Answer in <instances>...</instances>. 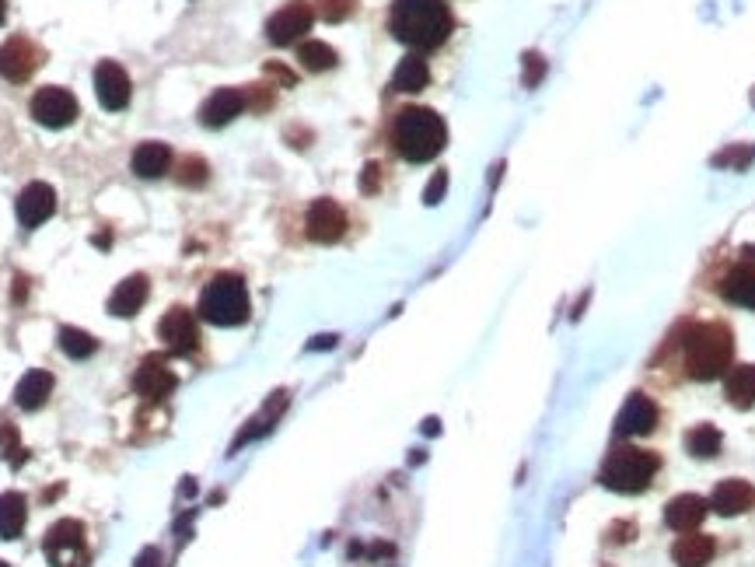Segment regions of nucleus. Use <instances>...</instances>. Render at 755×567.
I'll list each match as a JSON object with an SVG mask.
<instances>
[{"mask_svg":"<svg viewBox=\"0 0 755 567\" xmlns=\"http://www.w3.org/2000/svg\"><path fill=\"white\" fill-rule=\"evenodd\" d=\"M451 25L444 0H392L389 32L413 50H438L451 35Z\"/></svg>","mask_w":755,"mask_h":567,"instance_id":"1","label":"nucleus"},{"mask_svg":"<svg viewBox=\"0 0 755 567\" xmlns=\"http://www.w3.org/2000/svg\"><path fill=\"white\" fill-rule=\"evenodd\" d=\"M392 144L395 151L406 158V162H430L438 158L448 144V127L434 109L410 106L395 116V127H392Z\"/></svg>","mask_w":755,"mask_h":567,"instance_id":"2","label":"nucleus"},{"mask_svg":"<svg viewBox=\"0 0 755 567\" xmlns=\"http://www.w3.org/2000/svg\"><path fill=\"white\" fill-rule=\"evenodd\" d=\"M734 357V336L724 323L689 326L685 333V368L696 382L721 378L731 368Z\"/></svg>","mask_w":755,"mask_h":567,"instance_id":"3","label":"nucleus"},{"mask_svg":"<svg viewBox=\"0 0 755 567\" xmlns=\"http://www.w3.org/2000/svg\"><path fill=\"white\" fill-rule=\"evenodd\" d=\"M661 469V459L657 452H647V449H637V445H619L605 466H601L599 480L609 490H619V494H640L654 484Z\"/></svg>","mask_w":755,"mask_h":567,"instance_id":"4","label":"nucleus"},{"mask_svg":"<svg viewBox=\"0 0 755 567\" xmlns=\"http://www.w3.org/2000/svg\"><path fill=\"white\" fill-rule=\"evenodd\" d=\"M200 316L213 326H241L249 319V291L238 273H217L200 295Z\"/></svg>","mask_w":755,"mask_h":567,"instance_id":"5","label":"nucleus"},{"mask_svg":"<svg viewBox=\"0 0 755 567\" xmlns=\"http://www.w3.org/2000/svg\"><path fill=\"white\" fill-rule=\"evenodd\" d=\"M46 561L52 567H88V543H84V525L74 518H60L42 540Z\"/></svg>","mask_w":755,"mask_h":567,"instance_id":"6","label":"nucleus"},{"mask_svg":"<svg viewBox=\"0 0 755 567\" xmlns=\"http://www.w3.org/2000/svg\"><path fill=\"white\" fill-rule=\"evenodd\" d=\"M78 112H80L78 99L67 88H56V84L35 91V99H32V119L42 123V127H50V130L71 127L78 119Z\"/></svg>","mask_w":755,"mask_h":567,"instance_id":"7","label":"nucleus"},{"mask_svg":"<svg viewBox=\"0 0 755 567\" xmlns=\"http://www.w3.org/2000/svg\"><path fill=\"white\" fill-rule=\"evenodd\" d=\"M312 22H315L312 4L290 0V4H284V7L266 22V39H269L273 46H290V43H297L305 32H312Z\"/></svg>","mask_w":755,"mask_h":567,"instance_id":"8","label":"nucleus"},{"mask_svg":"<svg viewBox=\"0 0 755 567\" xmlns=\"http://www.w3.org/2000/svg\"><path fill=\"white\" fill-rule=\"evenodd\" d=\"M157 336L165 340V347L172 354H193L200 347V326H196V316H193L189 308H183V305L168 308V312L161 316V323H157Z\"/></svg>","mask_w":755,"mask_h":567,"instance_id":"9","label":"nucleus"},{"mask_svg":"<svg viewBox=\"0 0 755 567\" xmlns=\"http://www.w3.org/2000/svg\"><path fill=\"white\" fill-rule=\"evenodd\" d=\"M305 232L318 245L339 242L346 235V214H343V207H339L336 200H326V196L315 200L312 207H308V217H305Z\"/></svg>","mask_w":755,"mask_h":567,"instance_id":"10","label":"nucleus"},{"mask_svg":"<svg viewBox=\"0 0 755 567\" xmlns=\"http://www.w3.org/2000/svg\"><path fill=\"white\" fill-rule=\"evenodd\" d=\"M42 63V53H39V46L35 43H28V39H22V35H14V39H7L4 46H0V78L4 81H28L32 74H35V67Z\"/></svg>","mask_w":755,"mask_h":567,"instance_id":"11","label":"nucleus"},{"mask_svg":"<svg viewBox=\"0 0 755 567\" xmlns=\"http://www.w3.org/2000/svg\"><path fill=\"white\" fill-rule=\"evenodd\" d=\"M130 78H127V71L116 60H102L95 67V95H99L102 109H109V112L127 109L130 106Z\"/></svg>","mask_w":755,"mask_h":567,"instance_id":"12","label":"nucleus"},{"mask_svg":"<svg viewBox=\"0 0 755 567\" xmlns=\"http://www.w3.org/2000/svg\"><path fill=\"white\" fill-rule=\"evenodd\" d=\"M133 385H137V392H140V396H147V400H165V396H172V392H175L179 378H175V372L168 368V361H165V357L151 354V357H144V364L137 368Z\"/></svg>","mask_w":755,"mask_h":567,"instance_id":"13","label":"nucleus"},{"mask_svg":"<svg viewBox=\"0 0 755 567\" xmlns=\"http://www.w3.org/2000/svg\"><path fill=\"white\" fill-rule=\"evenodd\" d=\"M657 403H654L651 396H644V392H633L629 400H626V406L619 410V417H616V431L626 434V438H637V434H651L654 428H657Z\"/></svg>","mask_w":755,"mask_h":567,"instance_id":"14","label":"nucleus"},{"mask_svg":"<svg viewBox=\"0 0 755 567\" xmlns=\"http://www.w3.org/2000/svg\"><path fill=\"white\" fill-rule=\"evenodd\" d=\"M14 211H18L22 228H39V224H42L46 217H52V211H56V193H52V186H46V183H28V186L18 193Z\"/></svg>","mask_w":755,"mask_h":567,"instance_id":"15","label":"nucleus"},{"mask_svg":"<svg viewBox=\"0 0 755 567\" xmlns=\"http://www.w3.org/2000/svg\"><path fill=\"white\" fill-rule=\"evenodd\" d=\"M710 508H713L717 515H724V518L752 512L755 508V487L749 484V480H724V484L713 487V494H710Z\"/></svg>","mask_w":755,"mask_h":567,"instance_id":"16","label":"nucleus"},{"mask_svg":"<svg viewBox=\"0 0 755 567\" xmlns=\"http://www.w3.org/2000/svg\"><path fill=\"white\" fill-rule=\"evenodd\" d=\"M241 109H245V91H238V88H217L207 102H203V109H200V123L210 127V130L228 127L235 116H241Z\"/></svg>","mask_w":755,"mask_h":567,"instance_id":"17","label":"nucleus"},{"mask_svg":"<svg viewBox=\"0 0 755 567\" xmlns=\"http://www.w3.org/2000/svg\"><path fill=\"white\" fill-rule=\"evenodd\" d=\"M710 512V501H703L700 494H678L665 505V522L675 533H693Z\"/></svg>","mask_w":755,"mask_h":567,"instance_id":"18","label":"nucleus"},{"mask_svg":"<svg viewBox=\"0 0 755 567\" xmlns=\"http://www.w3.org/2000/svg\"><path fill=\"white\" fill-rule=\"evenodd\" d=\"M147 277L144 273H133V277H127L116 291H112V298H109V312L112 316H119V319H130V316H137L140 308H144V301H147Z\"/></svg>","mask_w":755,"mask_h":567,"instance_id":"19","label":"nucleus"},{"mask_svg":"<svg viewBox=\"0 0 755 567\" xmlns=\"http://www.w3.org/2000/svg\"><path fill=\"white\" fill-rule=\"evenodd\" d=\"M713 553H717V543H713V536H703V533H685V536H678L675 546H672V561H675L678 567H706L710 561H713Z\"/></svg>","mask_w":755,"mask_h":567,"instance_id":"20","label":"nucleus"},{"mask_svg":"<svg viewBox=\"0 0 755 567\" xmlns=\"http://www.w3.org/2000/svg\"><path fill=\"white\" fill-rule=\"evenodd\" d=\"M168 165H172V147L161 144V140H147V144H140V147L133 151V172H137L140 179H157V175H165Z\"/></svg>","mask_w":755,"mask_h":567,"instance_id":"21","label":"nucleus"},{"mask_svg":"<svg viewBox=\"0 0 755 567\" xmlns=\"http://www.w3.org/2000/svg\"><path fill=\"white\" fill-rule=\"evenodd\" d=\"M721 295L728 298L731 305H741V308H755V263H741L724 277L721 284Z\"/></svg>","mask_w":755,"mask_h":567,"instance_id":"22","label":"nucleus"},{"mask_svg":"<svg viewBox=\"0 0 755 567\" xmlns=\"http://www.w3.org/2000/svg\"><path fill=\"white\" fill-rule=\"evenodd\" d=\"M28 522V501L18 490L0 494V540H18Z\"/></svg>","mask_w":755,"mask_h":567,"instance_id":"23","label":"nucleus"},{"mask_svg":"<svg viewBox=\"0 0 755 567\" xmlns=\"http://www.w3.org/2000/svg\"><path fill=\"white\" fill-rule=\"evenodd\" d=\"M724 396L731 406L749 410L755 406V364H734L724 378Z\"/></svg>","mask_w":755,"mask_h":567,"instance_id":"24","label":"nucleus"},{"mask_svg":"<svg viewBox=\"0 0 755 567\" xmlns=\"http://www.w3.org/2000/svg\"><path fill=\"white\" fill-rule=\"evenodd\" d=\"M50 392H52V375L35 368V372L22 375L18 389H14V403L22 406V410H39V406H46Z\"/></svg>","mask_w":755,"mask_h":567,"instance_id":"25","label":"nucleus"},{"mask_svg":"<svg viewBox=\"0 0 755 567\" xmlns=\"http://www.w3.org/2000/svg\"><path fill=\"white\" fill-rule=\"evenodd\" d=\"M427 81H430V67H427V60L417 53L399 60V67H395V74H392V88H395V91H410V95H413V91H423Z\"/></svg>","mask_w":755,"mask_h":567,"instance_id":"26","label":"nucleus"},{"mask_svg":"<svg viewBox=\"0 0 755 567\" xmlns=\"http://www.w3.org/2000/svg\"><path fill=\"white\" fill-rule=\"evenodd\" d=\"M721 445H724V438H721V431L713 424H696L693 431L685 434V452L696 456V459H713L721 452Z\"/></svg>","mask_w":755,"mask_h":567,"instance_id":"27","label":"nucleus"},{"mask_svg":"<svg viewBox=\"0 0 755 567\" xmlns=\"http://www.w3.org/2000/svg\"><path fill=\"white\" fill-rule=\"evenodd\" d=\"M297 60H301V67L305 71H312V74H322V71H333L336 67V50L329 46V43H318V39H312V43H301V50H297Z\"/></svg>","mask_w":755,"mask_h":567,"instance_id":"28","label":"nucleus"},{"mask_svg":"<svg viewBox=\"0 0 755 567\" xmlns=\"http://www.w3.org/2000/svg\"><path fill=\"white\" fill-rule=\"evenodd\" d=\"M60 351L67 354V357H74V361H84V357H91V354L99 351V340L91 333L78 329V326H63L60 329Z\"/></svg>","mask_w":755,"mask_h":567,"instance_id":"29","label":"nucleus"},{"mask_svg":"<svg viewBox=\"0 0 755 567\" xmlns=\"http://www.w3.org/2000/svg\"><path fill=\"white\" fill-rule=\"evenodd\" d=\"M280 410H287V392H277L269 403H266V410H262L260 417L252 421V428H245V431L238 434V441H235V449L238 445H245V441H252V438H260V434H266L269 428H273V421L280 417Z\"/></svg>","mask_w":755,"mask_h":567,"instance_id":"30","label":"nucleus"},{"mask_svg":"<svg viewBox=\"0 0 755 567\" xmlns=\"http://www.w3.org/2000/svg\"><path fill=\"white\" fill-rule=\"evenodd\" d=\"M755 162V144H731L721 155H713L717 168H731V172H745Z\"/></svg>","mask_w":755,"mask_h":567,"instance_id":"31","label":"nucleus"},{"mask_svg":"<svg viewBox=\"0 0 755 567\" xmlns=\"http://www.w3.org/2000/svg\"><path fill=\"white\" fill-rule=\"evenodd\" d=\"M207 179H210V165L203 162L200 155H189V158L179 165V183H183V186L200 189V186H207Z\"/></svg>","mask_w":755,"mask_h":567,"instance_id":"32","label":"nucleus"},{"mask_svg":"<svg viewBox=\"0 0 755 567\" xmlns=\"http://www.w3.org/2000/svg\"><path fill=\"white\" fill-rule=\"evenodd\" d=\"M318 4V14L326 18V22H346L354 11H357V0H315Z\"/></svg>","mask_w":755,"mask_h":567,"instance_id":"33","label":"nucleus"},{"mask_svg":"<svg viewBox=\"0 0 755 567\" xmlns=\"http://www.w3.org/2000/svg\"><path fill=\"white\" fill-rule=\"evenodd\" d=\"M273 88L269 84H252L249 91H245V109H256V112H266V109L273 106Z\"/></svg>","mask_w":755,"mask_h":567,"instance_id":"34","label":"nucleus"},{"mask_svg":"<svg viewBox=\"0 0 755 567\" xmlns=\"http://www.w3.org/2000/svg\"><path fill=\"white\" fill-rule=\"evenodd\" d=\"M543 74H546V63H543V56H539V53L524 56V88H535V84L543 81Z\"/></svg>","mask_w":755,"mask_h":567,"instance_id":"35","label":"nucleus"},{"mask_svg":"<svg viewBox=\"0 0 755 567\" xmlns=\"http://www.w3.org/2000/svg\"><path fill=\"white\" fill-rule=\"evenodd\" d=\"M444 189H448V172H434V179H430V183H427V189H423V203H427V207L441 203Z\"/></svg>","mask_w":755,"mask_h":567,"instance_id":"36","label":"nucleus"},{"mask_svg":"<svg viewBox=\"0 0 755 567\" xmlns=\"http://www.w3.org/2000/svg\"><path fill=\"white\" fill-rule=\"evenodd\" d=\"M14 452H22L18 431L11 424H0V459H14Z\"/></svg>","mask_w":755,"mask_h":567,"instance_id":"37","label":"nucleus"},{"mask_svg":"<svg viewBox=\"0 0 755 567\" xmlns=\"http://www.w3.org/2000/svg\"><path fill=\"white\" fill-rule=\"evenodd\" d=\"M378 183H382V165H378V162L364 165V175H361V189H364V193H378Z\"/></svg>","mask_w":755,"mask_h":567,"instance_id":"38","label":"nucleus"},{"mask_svg":"<svg viewBox=\"0 0 755 567\" xmlns=\"http://www.w3.org/2000/svg\"><path fill=\"white\" fill-rule=\"evenodd\" d=\"M157 561H161V550H157V546H147V550L137 557V567H157Z\"/></svg>","mask_w":755,"mask_h":567,"instance_id":"39","label":"nucleus"},{"mask_svg":"<svg viewBox=\"0 0 755 567\" xmlns=\"http://www.w3.org/2000/svg\"><path fill=\"white\" fill-rule=\"evenodd\" d=\"M266 74H273V78H280V81H284L287 88L294 84V74H290L287 67H280V63H269V67H266Z\"/></svg>","mask_w":755,"mask_h":567,"instance_id":"40","label":"nucleus"},{"mask_svg":"<svg viewBox=\"0 0 755 567\" xmlns=\"http://www.w3.org/2000/svg\"><path fill=\"white\" fill-rule=\"evenodd\" d=\"M326 347H336V336H318L312 344V351H326Z\"/></svg>","mask_w":755,"mask_h":567,"instance_id":"41","label":"nucleus"},{"mask_svg":"<svg viewBox=\"0 0 755 567\" xmlns=\"http://www.w3.org/2000/svg\"><path fill=\"white\" fill-rule=\"evenodd\" d=\"M25 284H28L25 277H14V301H22V298H25V291H28Z\"/></svg>","mask_w":755,"mask_h":567,"instance_id":"42","label":"nucleus"},{"mask_svg":"<svg viewBox=\"0 0 755 567\" xmlns=\"http://www.w3.org/2000/svg\"><path fill=\"white\" fill-rule=\"evenodd\" d=\"M91 242H95V245H105V249H109V242H112V239H109V232H105V235H95Z\"/></svg>","mask_w":755,"mask_h":567,"instance_id":"43","label":"nucleus"},{"mask_svg":"<svg viewBox=\"0 0 755 567\" xmlns=\"http://www.w3.org/2000/svg\"><path fill=\"white\" fill-rule=\"evenodd\" d=\"M4 14H7V0H0V22H4Z\"/></svg>","mask_w":755,"mask_h":567,"instance_id":"44","label":"nucleus"},{"mask_svg":"<svg viewBox=\"0 0 755 567\" xmlns=\"http://www.w3.org/2000/svg\"><path fill=\"white\" fill-rule=\"evenodd\" d=\"M749 256H755V245H752V249H749Z\"/></svg>","mask_w":755,"mask_h":567,"instance_id":"45","label":"nucleus"},{"mask_svg":"<svg viewBox=\"0 0 755 567\" xmlns=\"http://www.w3.org/2000/svg\"><path fill=\"white\" fill-rule=\"evenodd\" d=\"M0 567H7V564H4V561H0Z\"/></svg>","mask_w":755,"mask_h":567,"instance_id":"46","label":"nucleus"},{"mask_svg":"<svg viewBox=\"0 0 755 567\" xmlns=\"http://www.w3.org/2000/svg\"><path fill=\"white\" fill-rule=\"evenodd\" d=\"M752 106H755V95H752Z\"/></svg>","mask_w":755,"mask_h":567,"instance_id":"47","label":"nucleus"}]
</instances>
